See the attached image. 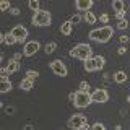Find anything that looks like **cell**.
<instances>
[{
  "mask_svg": "<svg viewBox=\"0 0 130 130\" xmlns=\"http://www.w3.org/2000/svg\"><path fill=\"white\" fill-rule=\"evenodd\" d=\"M112 36H114V28L109 26V24H104V26H101V28H96V29L89 31V39L94 41V42H99V44L109 42V39H111Z\"/></svg>",
  "mask_w": 130,
  "mask_h": 130,
  "instance_id": "1",
  "label": "cell"
},
{
  "mask_svg": "<svg viewBox=\"0 0 130 130\" xmlns=\"http://www.w3.org/2000/svg\"><path fill=\"white\" fill-rule=\"evenodd\" d=\"M70 57H73V59H78V60H83V62H85L86 59L93 57V49L86 42L76 44V46L70 51Z\"/></svg>",
  "mask_w": 130,
  "mask_h": 130,
  "instance_id": "2",
  "label": "cell"
},
{
  "mask_svg": "<svg viewBox=\"0 0 130 130\" xmlns=\"http://www.w3.org/2000/svg\"><path fill=\"white\" fill-rule=\"evenodd\" d=\"M72 103L76 109H86L89 104H91V96H89V91H75L72 96Z\"/></svg>",
  "mask_w": 130,
  "mask_h": 130,
  "instance_id": "3",
  "label": "cell"
},
{
  "mask_svg": "<svg viewBox=\"0 0 130 130\" xmlns=\"http://www.w3.org/2000/svg\"><path fill=\"white\" fill-rule=\"evenodd\" d=\"M31 21H32L34 26H49L51 21H52V16H51V13H49L47 10H41L39 8V10L32 15Z\"/></svg>",
  "mask_w": 130,
  "mask_h": 130,
  "instance_id": "4",
  "label": "cell"
},
{
  "mask_svg": "<svg viewBox=\"0 0 130 130\" xmlns=\"http://www.w3.org/2000/svg\"><path fill=\"white\" fill-rule=\"evenodd\" d=\"M10 34L15 38L16 44H24V42H26V38L29 36V31H28L26 28L23 26V24H16V26L11 28Z\"/></svg>",
  "mask_w": 130,
  "mask_h": 130,
  "instance_id": "5",
  "label": "cell"
},
{
  "mask_svg": "<svg viewBox=\"0 0 130 130\" xmlns=\"http://www.w3.org/2000/svg\"><path fill=\"white\" fill-rule=\"evenodd\" d=\"M49 67H51L52 73H55L57 76H67V75H68V68H67V65H65L60 59L52 60V62L49 63Z\"/></svg>",
  "mask_w": 130,
  "mask_h": 130,
  "instance_id": "6",
  "label": "cell"
},
{
  "mask_svg": "<svg viewBox=\"0 0 130 130\" xmlns=\"http://www.w3.org/2000/svg\"><path fill=\"white\" fill-rule=\"evenodd\" d=\"M89 96H91V103L104 104V103H107V101H109V93H107V89H104V88L94 89L93 93H89Z\"/></svg>",
  "mask_w": 130,
  "mask_h": 130,
  "instance_id": "7",
  "label": "cell"
},
{
  "mask_svg": "<svg viewBox=\"0 0 130 130\" xmlns=\"http://www.w3.org/2000/svg\"><path fill=\"white\" fill-rule=\"evenodd\" d=\"M41 49V44L39 41H28V42H24V47H23V52L21 54L24 57H32L34 54H38Z\"/></svg>",
  "mask_w": 130,
  "mask_h": 130,
  "instance_id": "8",
  "label": "cell"
},
{
  "mask_svg": "<svg viewBox=\"0 0 130 130\" xmlns=\"http://www.w3.org/2000/svg\"><path fill=\"white\" fill-rule=\"evenodd\" d=\"M83 124H86V116L85 114H73L68 119V127L73 130H78Z\"/></svg>",
  "mask_w": 130,
  "mask_h": 130,
  "instance_id": "9",
  "label": "cell"
},
{
  "mask_svg": "<svg viewBox=\"0 0 130 130\" xmlns=\"http://www.w3.org/2000/svg\"><path fill=\"white\" fill-rule=\"evenodd\" d=\"M75 7H76V10H78V11H83V13L91 11L93 0H76V2H75Z\"/></svg>",
  "mask_w": 130,
  "mask_h": 130,
  "instance_id": "10",
  "label": "cell"
},
{
  "mask_svg": "<svg viewBox=\"0 0 130 130\" xmlns=\"http://www.w3.org/2000/svg\"><path fill=\"white\" fill-rule=\"evenodd\" d=\"M11 88H13V83H11L7 76H2V75H0V94L11 91Z\"/></svg>",
  "mask_w": 130,
  "mask_h": 130,
  "instance_id": "11",
  "label": "cell"
},
{
  "mask_svg": "<svg viewBox=\"0 0 130 130\" xmlns=\"http://www.w3.org/2000/svg\"><path fill=\"white\" fill-rule=\"evenodd\" d=\"M18 86L21 91H31L32 86H34V81H31V80H28V78H23L21 81L18 83Z\"/></svg>",
  "mask_w": 130,
  "mask_h": 130,
  "instance_id": "12",
  "label": "cell"
},
{
  "mask_svg": "<svg viewBox=\"0 0 130 130\" xmlns=\"http://www.w3.org/2000/svg\"><path fill=\"white\" fill-rule=\"evenodd\" d=\"M7 70H8V73H16V72L20 70V62L10 59V60H8V63H7Z\"/></svg>",
  "mask_w": 130,
  "mask_h": 130,
  "instance_id": "13",
  "label": "cell"
},
{
  "mask_svg": "<svg viewBox=\"0 0 130 130\" xmlns=\"http://www.w3.org/2000/svg\"><path fill=\"white\" fill-rule=\"evenodd\" d=\"M112 78H114V81H116V83H125V81H127V73L122 72V70H119V72H116V73L112 75Z\"/></svg>",
  "mask_w": 130,
  "mask_h": 130,
  "instance_id": "14",
  "label": "cell"
},
{
  "mask_svg": "<svg viewBox=\"0 0 130 130\" xmlns=\"http://www.w3.org/2000/svg\"><path fill=\"white\" fill-rule=\"evenodd\" d=\"M83 63H85V70H86V72H89V73H91V72H96V65H94V59H93V57L86 59Z\"/></svg>",
  "mask_w": 130,
  "mask_h": 130,
  "instance_id": "15",
  "label": "cell"
},
{
  "mask_svg": "<svg viewBox=\"0 0 130 130\" xmlns=\"http://www.w3.org/2000/svg\"><path fill=\"white\" fill-rule=\"evenodd\" d=\"M94 59V65H96V72L98 70H103L104 68V65H106V59L103 55H96V57H93Z\"/></svg>",
  "mask_w": 130,
  "mask_h": 130,
  "instance_id": "16",
  "label": "cell"
},
{
  "mask_svg": "<svg viewBox=\"0 0 130 130\" xmlns=\"http://www.w3.org/2000/svg\"><path fill=\"white\" fill-rule=\"evenodd\" d=\"M112 8L116 13H119V11H124L125 10V3L122 2V0H114L112 2Z\"/></svg>",
  "mask_w": 130,
  "mask_h": 130,
  "instance_id": "17",
  "label": "cell"
},
{
  "mask_svg": "<svg viewBox=\"0 0 130 130\" xmlns=\"http://www.w3.org/2000/svg\"><path fill=\"white\" fill-rule=\"evenodd\" d=\"M72 24L68 23V21H65V23H62V26H60V32L62 34H65V36H68V34H72Z\"/></svg>",
  "mask_w": 130,
  "mask_h": 130,
  "instance_id": "18",
  "label": "cell"
},
{
  "mask_svg": "<svg viewBox=\"0 0 130 130\" xmlns=\"http://www.w3.org/2000/svg\"><path fill=\"white\" fill-rule=\"evenodd\" d=\"M24 78L34 81L36 78H39V72H38V70H32V68H29V70H26V75H24Z\"/></svg>",
  "mask_w": 130,
  "mask_h": 130,
  "instance_id": "19",
  "label": "cell"
},
{
  "mask_svg": "<svg viewBox=\"0 0 130 130\" xmlns=\"http://www.w3.org/2000/svg\"><path fill=\"white\" fill-rule=\"evenodd\" d=\"M3 44H7V46H13V44H16V41H15L13 36L10 34V31L3 34Z\"/></svg>",
  "mask_w": 130,
  "mask_h": 130,
  "instance_id": "20",
  "label": "cell"
},
{
  "mask_svg": "<svg viewBox=\"0 0 130 130\" xmlns=\"http://www.w3.org/2000/svg\"><path fill=\"white\" fill-rule=\"evenodd\" d=\"M85 21H86L88 24H94L98 21V18L94 16V13H91V11H86L85 13Z\"/></svg>",
  "mask_w": 130,
  "mask_h": 130,
  "instance_id": "21",
  "label": "cell"
},
{
  "mask_svg": "<svg viewBox=\"0 0 130 130\" xmlns=\"http://www.w3.org/2000/svg\"><path fill=\"white\" fill-rule=\"evenodd\" d=\"M68 23H70L72 26H73V24H80V23H81V15H80V13L72 15V16H70V20H68Z\"/></svg>",
  "mask_w": 130,
  "mask_h": 130,
  "instance_id": "22",
  "label": "cell"
},
{
  "mask_svg": "<svg viewBox=\"0 0 130 130\" xmlns=\"http://www.w3.org/2000/svg\"><path fill=\"white\" fill-rule=\"evenodd\" d=\"M55 49H57V42H49V44L44 46V52H46V54H52Z\"/></svg>",
  "mask_w": 130,
  "mask_h": 130,
  "instance_id": "23",
  "label": "cell"
},
{
  "mask_svg": "<svg viewBox=\"0 0 130 130\" xmlns=\"http://www.w3.org/2000/svg\"><path fill=\"white\" fill-rule=\"evenodd\" d=\"M128 28V21L127 20H120V21H117V29H120V31H124V29H127Z\"/></svg>",
  "mask_w": 130,
  "mask_h": 130,
  "instance_id": "24",
  "label": "cell"
},
{
  "mask_svg": "<svg viewBox=\"0 0 130 130\" xmlns=\"http://www.w3.org/2000/svg\"><path fill=\"white\" fill-rule=\"evenodd\" d=\"M28 7L36 13V11L39 10V2H38V0H29V2H28Z\"/></svg>",
  "mask_w": 130,
  "mask_h": 130,
  "instance_id": "25",
  "label": "cell"
},
{
  "mask_svg": "<svg viewBox=\"0 0 130 130\" xmlns=\"http://www.w3.org/2000/svg\"><path fill=\"white\" fill-rule=\"evenodd\" d=\"M89 130H106V125L103 122H94V124L89 127Z\"/></svg>",
  "mask_w": 130,
  "mask_h": 130,
  "instance_id": "26",
  "label": "cell"
},
{
  "mask_svg": "<svg viewBox=\"0 0 130 130\" xmlns=\"http://www.w3.org/2000/svg\"><path fill=\"white\" fill-rule=\"evenodd\" d=\"M11 5H10V2L8 0H2L0 2V11H7V10H10Z\"/></svg>",
  "mask_w": 130,
  "mask_h": 130,
  "instance_id": "27",
  "label": "cell"
},
{
  "mask_svg": "<svg viewBox=\"0 0 130 130\" xmlns=\"http://www.w3.org/2000/svg\"><path fill=\"white\" fill-rule=\"evenodd\" d=\"M80 91H89L91 89V86H89V83L88 81H80Z\"/></svg>",
  "mask_w": 130,
  "mask_h": 130,
  "instance_id": "28",
  "label": "cell"
},
{
  "mask_svg": "<svg viewBox=\"0 0 130 130\" xmlns=\"http://www.w3.org/2000/svg\"><path fill=\"white\" fill-rule=\"evenodd\" d=\"M99 21L103 23V24H107V23H109V15H107V13H103V15L99 16Z\"/></svg>",
  "mask_w": 130,
  "mask_h": 130,
  "instance_id": "29",
  "label": "cell"
},
{
  "mask_svg": "<svg viewBox=\"0 0 130 130\" xmlns=\"http://www.w3.org/2000/svg\"><path fill=\"white\" fill-rule=\"evenodd\" d=\"M10 13L13 15V16H20V13H21V11H20L18 7H11V8H10Z\"/></svg>",
  "mask_w": 130,
  "mask_h": 130,
  "instance_id": "30",
  "label": "cell"
},
{
  "mask_svg": "<svg viewBox=\"0 0 130 130\" xmlns=\"http://www.w3.org/2000/svg\"><path fill=\"white\" fill-rule=\"evenodd\" d=\"M21 57H23V54H21V52H15L11 59H13V60H16V62H20V60H21Z\"/></svg>",
  "mask_w": 130,
  "mask_h": 130,
  "instance_id": "31",
  "label": "cell"
},
{
  "mask_svg": "<svg viewBox=\"0 0 130 130\" xmlns=\"http://www.w3.org/2000/svg\"><path fill=\"white\" fill-rule=\"evenodd\" d=\"M0 75H2V76H7V75H8L7 65H3V67H0Z\"/></svg>",
  "mask_w": 130,
  "mask_h": 130,
  "instance_id": "32",
  "label": "cell"
},
{
  "mask_svg": "<svg viewBox=\"0 0 130 130\" xmlns=\"http://www.w3.org/2000/svg\"><path fill=\"white\" fill-rule=\"evenodd\" d=\"M128 39H130V38H128L127 34H124V36H120V38H119V41H120L122 44H127V42H128Z\"/></svg>",
  "mask_w": 130,
  "mask_h": 130,
  "instance_id": "33",
  "label": "cell"
},
{
  "mask_svg": "<svg viewBox=\"0 0 130 130\" xmlns=\"http://www.w3.org/2000/svg\"><path fill=\"white\" fill-rule=\"evenodd\" d=\"M124 16H125V10H124V11H119V13H116V18L119 20V21H120V20H124Z\"/></svg>",
  "mask_w": 130,
  "mask_h": 130,
  "instance_id": "34",
  "label": "cell"
},
{
  "mask_svg": "<svg viewBox=\"0 0 130 130\" xmlns=\"http://www.w3.org/2000/svg\"><path fill=\"white\" fill-rule=\"evenodd\" d=\"M125 52H127V49H125L124 46H122V47H119V51H117V54H119V55H124Z\"/></svg>",
  "mask_w": 130,
  "mask_h": 130,
  "instance_id": "35",
  "label": "cell"
},
{
  "mask_svg": "<svg viewBox=\"0 0 130 130\" xmlns=\"http://www.w3.org/2000/svg\"><path fill=\"white\" fill-rule=\"evenodd\" d=\"M78 130H89V124H88V122H86V124H83Z\"/></svg>",
  "mask_w": 130,
  "mask_h": 130,
  "instance_id": "36",
  "label": "cell"
},
{
  "mask_svg": "<svg viewBox=\"0 0 130 130\" xmlns=\"http://www.w3.org/2000/svg\"><path fill=\"white\" fill-rule=\"evenodd\" d=\"M13 112H15V107H11V106L7 107V114H13Z\"/></svg>",
  "mask_w": 130,
  "mask_h": 130,
  "instance_id": "37",
  "label": "cell"
},
{
  "mask_svg": "<svg viewBox=\"0 0 130 130\" xmlns=\"http://www.w3.org/2000/svg\"><path fill=\"white\" fill-rule=\"evenodd\" d=\"M0 44H3V32H0Z\"/></svg>",
  "mask_w": 130,
  "mask_h": 130,
  "instance_id": "38",
  "label": "cell"
},
{
  "mask_svg": "<svg viewBox=\"0 0 130 130\" xmlns=\"http://www.w3.org/2000/svg\"><path fill=\"white\" fill-rule=\"evenodd\" d=\"M2 62H3V55L0 54V63H2Z\"/></svg>",
  "mask_w": 130,
  "mask_h": 130,
  "instance_id": "39",
  "label": "cell"
},
{
  "mask_svg": "<svg viewBox=\"0 0 130 130\" xmlns=\"http://www.w3.org/2000/svg\"><path fill=\"white\" fill-rule=\"evenodd\" d=\"M3 107V103H2V101H0V109H2Z\"/></svg>",
  "mask_w": 130,
  "mask_h": 130,
  "instance_id": "40",
  "label": "cell"
}]
</instances>
